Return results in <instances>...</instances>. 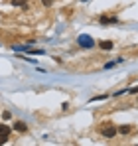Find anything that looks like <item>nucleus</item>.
Listing matches in <instances>:
<instances>
[{
    "mask_svg": "<svg viewBox=\"0 0 138 146\" xmlns=\"http://www.w3.org/2000/svg\"><path fill=\"white\" fill-rule=\"evenodd\" d=\"M116 134H118V130H116V126H113L111 122H107V124L101 128V136H103V138H115Z\"/></svg>",
    "mask_w": 138,
    "mask_h": 146,
    "instance_id": "obj_1",
    "label": "nucleus"
},
{
    "mask_svg": "<svg viewBox=\"0 0 138 146\" xmlns=\"http://www.w3.org/2000/svg\"><path fill=\"white\" fill-rule=\"evenodd\" d=\"M79 46H81V48H93V46H95V40L89 38V36H81V38H79Z\"/></svg>",
    "mask_w": 138,
    "mask_h": 146,
    "instance_id": "obj_2",
    "label": "nucleus"
},
{
    "mask_svg": "<svg viewBox=\"0 0 138 146\" xmlns=\"http://www.w3.org/2000/svg\"><path fill=\"white\" fill-rule=\"evenodd\" d=\"M99 22H101L103 26H107V24H118V18H116V16H105V14H103V16L99 18Z\"/></svg>",
    "mask_w": 138,
    "mask_h": 146,
    "instance_id": "obj_3",
    "label": "nucleus"
},
{
    "mask_svg": "<svg viewBox=\"0 0 138 146\" xmlns=\"http://www.w3.org/2000/svg\"><path fill=\"white\" fill-rule=\"evenodd\" d=\"M97 46L103 49V51H111V49L115 48V44H113L111 40H101V42H97Z\"/></svg>",
    "mask_w": 138,
    "mask_h": 146,
    "instance_id": "obj_4",
    "label": "nucleus"
},
{
    "mask_svg": "<svg viewBox=\"0 0 138 146\" xmlns=\"http://www.w3.org/2000/svg\"><path fill=\"white\" fill-rule=\"evenodd\" d=\"M14 130L20 132V134H26V132H28V124L22 122V121H16V122H14Z\"/></svg>",
    "mask_w": 138,
    "mask_h": 146,
    "instance_id": "obj_5",
    "label": "nucleus"
},
{
    "mask_svg": "<svg viewBox=\"0 0 138 146\" xmlns=\"http://www.w3.org/2000/svg\"><path fill=\"white\" fill-rule=\"evenodd\" d=\"M116 130H118V134H122V136H126V134H132V132H134V128H132L130 124H122V126H118Z\"/></svg>",
    "mask_w": 138,
    "mask_h": 146,
    "instance_id": "obj_6",
    "label": "nucleus"
},
{
    "mask_svg": "<svg viewBox=\"0 0 138 146\" xmlns=\"http://www.w3.org/2000/svg\"><path fill=\"white\" fill-rule=\"evenodd\" d=\"M0 134L2 136H10V126L8 124H0Z\"/></svg>",
    "mask_w": 138,
    "mask_h": 146,
    "instance_id": "obj_7",
    "label": "nucleus"
},
{
    "mask_svg": "<svg viewBox=\"0 0 138 146\" xmlns=\"http://www.w3.org/2000/svg\"><path fill=\"white\" fill-rule=\"evenodd\" d=\"M12 6H26V0H10Z\"/></svg>",
    "mask_w": 138,
    "mask_h": 146,
    "instance_id": "obj_8",
    "label": "nucleus"
},
{
    "mask_svg": "<svg viewBox=\"0 0 138 146\" xmlns=\"http://www.w3.org/2000/svg\"><path fill=\"white\" fill-rule=\"evenodd\" d=\"M126 93H128V95H136V93H138V87H128V89H126Z\"/></svg>",
    "mask_w": 138,
    "mask_h": 146,
    "instance_id": "obj_9",
    "label": "nucleus"
},
{
    "mask_svg": "<svg viewBox=\"0 0 138 146\" xmlns=\"http://www.w3.org/2000/svg\"><path fill=\"white\" fill-rule=\"evenodd\" d=\"M2 119H4V121H10V119H12L10 111H4V113H2Z\"/></svg>",
    "mask_w": 138,
    "mask_h": 146,
    "instance_id": "obj_10",
    "label": "nucleus"
},
{
    "mask_svg": "<svg viewBox=\"0 0 138 146\" xmlns=\"http://www.w3.org/2000/svg\"><path fill=\"white\" fill-rule=\"evenodd\" d=\"M116 65V61L113 59V61H109V63H105V69H111V67H115Z\"/></svg>",
    "mask_w": 138,
    "mask_h": 146,
    "instance_id": "obj_11",
    "label": "nucleus"
},
{
    "mask_svg": "<svg viewBox=\"0 0 138 146\" xmlns=\"http://www.w3.org/2000/svg\"><path fill=\"white\" fill-rule=\"evenodd\" d=\"M107 99V95H97V97H93L91 101H105Z\"/></svg>",
    "mask_w": 138,
    "mask_h": 146,
    "instance_id": "obj_12",
    "label": "nucleus"
},
{
    "mask_svg": "<svg viewBox=\"0 0 138 146\" xmlns=\"http://www.w3.org/2000/svg\"><path fill=\"white\" fill-rule=\"evenodd\" d=\"M8 138H10V136H2V134H0V144H6Z\"/></svg>",
    "mask_w": 138,
    "mask_h": 146,
    "instance_id": "obj_13",
    "label": "nucleus"
},
{
    "mask_svg": "<svg viewBox=\"0 0 138 146\" xmlns=\"http://www.w3.org/2000/svg\"><path fill=\"white\" fill-rule=\"evenodd\" d=\"M42 4H44V6H51V4H53V0H42Z\"/></svg>",
    "mask_w": 138,
    "mask_h": 146,
    "instance_id": "obj_14",
    "label": "nucleus"
},
{
    "mask_svg": "<svg viewBox=\"0 0 138 146\" xmlns=\"http://www.w3.org/2000/svg\"><path fill=\"white\" fill-rule=\"evenodd\" d=\"M83 2H87V0H83Z\"/></svg>",
    "mask_w": 138,
    "mask_h": 146,
    "instance_id": "obj_15",
    "label": "nucleus"
}]
</instances>
